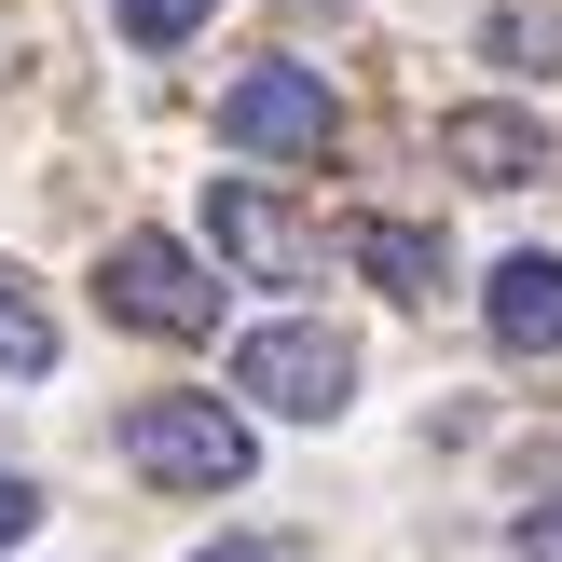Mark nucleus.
Wrapping results in <instances>:
<instances>
[{"label":"nucleus","mask_w":562,"mask_h":562,"mask_svg":"<svg viewBox=\"0 0 562 562\" xmlns=\"http://www.w3.org/2000/svg\"><path fill=\"white\" fill-rule=\"evenodd\" d=\"M124 467L151 494H234L247 467H261V439H247L234 398H137L124 412Z\"/></svg>","instance_id":"nucleus-1"},{"label":"nucleus","mask_w":562,"mask_h":562,"mask_svg":"<svg viewBox=\"0 0 562 562\" xmlns=\"http://www.w3.org/2000/svg\"><path fill=\"white\" fill-rule=\"evenodd\" d=\"M234 398L289 412V426H329V412L357 398V344H344L329 316H274V329L234 344Z\"/></svg>","instance_id":"nucleus-2"},{"label":"nucleus","mask_w":562,"mask_h":562,"mask_svg":"<svg viewBox=\"0 0 562 562\" xmlns=\"http://www.w3.org/2000/svg\"><path fill=\"white\" fill-rule=\"evenodd\" d=\"M97 302H110L124 329H151V344H206V329H220V274L192 261L179 234H124V247L97 261Z\"/></svg>","instance_id":"nucleus-3"},{"label":"nucleus","mask_w":562,"mask_h":562,"mask_svg":"<svg viewBox=\"0 0 562 562\" xmlns=\"http://www.w3.org/2000/svg\"><path fill=\"white\" fill-rule=\"evenodd\" d=\"M110 14H124V42H137V55H179L192 27L220 14V0H110Z\"/></svg>","instance_id":"nucleus-11"},{"label":"nucleus","mask_w":562,"mask_h":562,"mask_svg":"<svg viewBox=\"0 0 562 562\" xmlns=\"http://www.w3.org/2000/svg\"><path fill=\"white\" fill-rule=\"evenodd\" d=\"M439 165H453V179H481V192H521V179H549V124L536 110H453V124H439Z\"/></svg>","instance_id":"nucleus-6"},{"label":"nucleus","mask_w":562,"mask_h":562,"mask_svg":"<svg viewBox=\"0 0 562 562\" xmlns=\"http://www.w3.org/2000/svg\"><path fill=\"white\" fill-rule=\"evenodd\" d=\"M206 234H220V261H234V274H261V289H302V274L329 261V247L302 234V220L274 206L261 179H206Z\"/></svg>","instance_id":"nucleus-5"},{"label":"nucleus","mask_w":562,"mask_h":562,"mask_svg":"<svg viewBox=\"0 0 562 562\" xmlns=\"http://www.w3.org/2000/svg\"><path fill=\"white\" fill-rule=\"evenodd\" d=\"M55 371V316L27 302V274H0V384H42Z\"/></svg>","instance_id":"nucleus-10"},{"label":"nucleus","mask_w":562,"mask_h":562,"mask_svg":"<svg viewBox=\"0 0 562 562\" xmlns=\"http://www.w3.org/2000/svg\"><path fill=\"white\" fill-rule=\"evenodd\" d=\"M357 274H371L384 302H439L453 289V247H439L426 220H357Z\"/></svg>","instance_id":"nucleus-8"},{"label":"nucleus","mask_w":562,"mask_h":562,"mask_svg":"<svg viewBox=\"0 0 562 562\" xmlns=\"http://www.w3.org/2000/svg\"><path fill=\"white\" fill-rule=\"evenodd\" d=\"M27 521H42V481H14V467H0V549H14Z\"/></svg>","instance_id":"nucleus-13"},{"label":"nucleus","mask_w":562,"mask_h":562,"mask_svg":"<svg viewBox=\"0 0 562 562\" xmlns=\"http://www.w3.org/2000/svg\"><path fill=\"white\" fill-rule=\"evenodd\" d=\"M508 562H562V508H536V521H521V549Z\"/></svg>","instance_id":"nucleus-14"},{"label":"nucleus","mask_w":562,"mask_h":562,"mask_svg":"<svg viewBox=\"0 0 562 562\" xmlns=\"http://www.w3.org/2000/svg\"><path fill=\"white\" fill-rule=\"evenodd\" d=\"M192 562H316V549H302V536H206Z\"/></svg>","instance_id":"nucleus-12"},{"label":"nucleus","mask_w":562,"mask_h":562,"mask_svg":"<svg viewBox=\"0 0 562 562\" xmlns=\"http://www.w3.org/2000/svg\"><path fill=\"white\" fill-rule=\"evenodd\" d=\"M481 42H494V69H562V0H494Z\"/></svg>","instance_id":"nucleus-9"},{"label":"nucleus","mask_w":562,"mask_h":562,"mask_svg":"<svg viewBox=\"0 0 562 562\" xmlns=\"http://www.w3.org/2000/svg\"><path fill=\"white\" fill-rule=\"evenodd\" d=\"M220 137L234 151H261V165H329V137H344V110H329V82L316 69H234V97H220Z\"/></svg>","instance_id":"nucleus-4"},{"label":"nucleus","mask_w":562,"mask_h":562,"mask_svg":"<svg viewBox=\"0 0 562 562\" xmlns=\"http://www.w3.org/2000/svg\"><path fill=\"white\" fill-rule=\"evenodd\" d=\"M481 329H494L508 357H562V261H549V247H508V261H494Z\"/></svg>","instance_id":"nucleus-7"}]
</instances>
